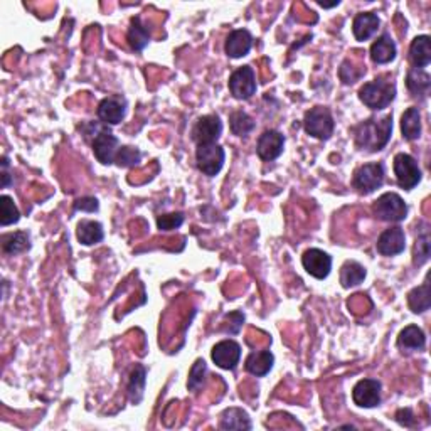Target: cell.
Wrapping results in <instances>:
<instances>
[{
    "label": "cell",
    "mask_w": 431,
    "mask_h": 431,
    "mask_svg": "<svg viewBox=\"0 0 431 431\" xmlns=\"http://www.w3.org/2000/svg\"><path fill=\"white\" fill-rule=\"evenodd\" d=\"M392 133V115H386L383 118H367L353 128L355 147L367 152H379L391 140Z\"/></svg>",
    "instance_id": "obj_1"
},
{
    "label": "cell",
    "mask_w": 431,
    "mask_h": 431,
    "mask_svg": "<svg viewBox=\"0 0 431 431\" xmlns=\"http://www.w3.org/2000/svg\"><path fill=\"white\" fill-rule=\"evenodd\" d=\"M396 96V85L389 76H379L359 90V100L371 110H383Z\"/></svg>",
    "instance_id": "obj_2"
},
{
    "label": "cell",
    "mask_w": 431,
    "mask_h": 431,
    "mask_svg": "<svg viewBox=\"0 0 431 431\" xmlns=\"http://www.w3.org/2000/svg\"><path fill=\"white\" fill-rule=\"evenodd\" d=\"M303 127L308 135L319 138V140H329L336 128V121L329 108L315 107L305 113Z\"/></svg>",
    "instance_id": "obj_3"
},
{
    "label": "cell",
    "mask_w": 431,
    "mask_h": 431,
    "mask_svg": "<svg viewBox=\"0 0 431 431\" xmlns=\"http://www.w3.org/2000/svg\"><path fill=\"white\" fill-rule=\"evenodd\" d=\"M372 212L381 221L388 223H399L408 216V206L396 192H386L372 204Z\"/></svg>",
    "instance_id": "obj_4"
},
{
    "label": "cell",
    "mask_w": 431,
    "mask_h": 431,
    "mask_svg": "<svg viewBox=\"0 0 431 431\" xmlns=\"http://www.w3.org/2000/svg\"><path fill=\"white\" fill-rule=\"evenodd\" d=\"M386 179V170L381 162H372V164H364L354 172L353 184L361 194H372L376 189H379Z\"/></svg>",
    "instance_id": "obj_5"
},
{
    "label": "cell",
    "mask_w": 431,
    "mask_h": 431,
    "mask_svg": "<svg viewBox=\"0 0 431 431\" xmlns=\"http://www.w3.org/2000/svg\"><path fill=\"white\" fill-rule=\"evenodd\" d=\"M392 169H395L397 186L401 189L411 191L421 182L420 165L409 153H397L392 162Z\"/></svg>",
    "instance_id": "obj_6"
},
{
    "label": "cell",
    "mask_w": 431,
    "mask_h": 431,
    "mask_svg": "<svg viewBox=\"0 0 431 431\" xmlns=\"http://www.w3.org/2000/svg\"><path fill=\"white\" fill-rule=\"evenodd\" d=\"M224 149L219 147L216 144H209V145H199L198 150H196V164H198V169L207 177H214L221 172L224 165Z\"/></svg>",
    "instance_id": "obj_7"
},
{
    "label": "cell",
    "mask_w": 431,
    "mask_h": 431,
    "mask_svg": "<svg viewBox=\"0 0 431 431\" xmlns=\"http://www.w3.org/2000/svg\"><path fill=\"white\" fill-rule=\"evenodd\" d=\"M229 91L236 100H249L256 93V74L251 66H241L229 76Z\"/></svg>",
    "instance_id": "obj_8"
},
{
    "label": "cell",
    "mask_w": 431,
    "mask_h": 431,
    "mask_svg": "<svg viewBox=\"0 0 431 431\" xmlns=\"http://www.w3.org/2000/svg\"><path fill=\"white\" fill-rule=\"evenodd\" d=\"M221 133H223V121L219 120V116L204 115L194 123L191 137L199 147V145L216 144L217 138L221 137Z\"/></svg>",
    "instance_id": "obj_9"
},
{
    "label": "cell",
    "mask_w": 431,
    "mask_h": 431,
    "mask_svg": "<svg viewBox=\"0 0 431 431\" xmlns=\"http://www.w3.org/2000/svg\"><path fill=\"white\" fill-rule=\"evenodd\" d=\"M120 150V142L110 130L103 128L100 130L98 135H95L93 140V153L98 158V162H102L103 165H111L115 164L116 153Z\"/></svg>",
    "instance_id": "obj_10"
},
{
    "label": "cell",
    "mask_w": 431,
    "mask_h": 431,
    "mask_svg": "<svg viewBox=\"0 0 431 431\" xmlns=\"http://www.w3.org/2000/svg\"><path fill=\"white\" fill-rule=\"evenodd\" d=\"M302 265L308 275L317 280H325L332 270V258L325 251L310 248L303 253Z\"/></svg>",
    "instance_id": "obj_11"
},
{
    "label": "cell",
    "mask_w": 431,
    "mask_h": 431,
    "mask_svg": "<svg viewBox=\"0 0 431 431\" xmlns=\"http://www.w3.org/2000/svg\"><path fill=\"white\" fill-rule=\"evenodd\" d=\"M127 107L128 103L123 96L113 95L100 102L96 113H98V118L102 120L103 123L118 125L121 123V120L125 118V115H127Z\"/></svg>",
    "instance_id": "obj_12"
},
{
    "label": "cell",
    "mask_w": 431,
    "mask_h": 431,
    "mask_svg": "<svg viewBox=\"0 0 431 431\" xmlns=\"http://www.w3.org/2000/svg\"><path fill=\"white\" fill-rule=\"evenodd\" d=\"M211 357L212 361L216 362L217 367L226 371H233L241 359V346L238 344V342L231 341V338L221 341L212 347Z\"/></svg>",
    "instance_id": "obj_13"
},
{
    "label": "cell",
    "mask_w": 431,
    "mask_h": 431,
    "mask_svg": "<svg viewBox=\"0 0 431 431\" xmlns=\"http://www.w3.org/2000/svg\"><path fill=\"white\" fill-rule=\"evenodd\" d=\"M285 147V137L278 130H266L259 135L256 144V153L261 160L271 162L282 156Z\"/></svg>",
    "instance_id": "obj_14"
},
{
    "label": "cell",
    "mask_w": 431,
    "mask_h": 431,
    "mask_svg": "<svg viewBox=\"0 0 431 431\" xmlns=\"http://www.w3.org/2000/svg\"><path fill=\"white\" fill-rule=\"evenodd\" d=\"M353 401L361 408H376L381 403V383L378 379H361L353 389Z\"/></svg>",
    "instance_id": "obj_15"
},
{
    "label": "cell",
    "mask_w": 431,
    "mask_h": 431,
    "mask_svg": "<svg viewBox=\"0 0 431 431\" xmlns=\"http://www.w3.org/2000/svg\"><path fill=\"white\" fill-rule=\"evenodd\" d=\"M376 248L383 256H396L401 254L406 248V234L403 228L395 226V228H389L379 236L378 242H376Z\"/></svg>",
    "instance_id": "obj_16"
},
{
    "label": "cell",
    "mask_w": 431,
    "mask_h": 431,
    "mask_svg": "<svg viewBox=\"0 0 431 431\" xmlns=\"http://www.w3.org/2000/svg\"><path fill=\"white\" fill-rule=\"evenodd\" d=\"M251 46H253V36L246 29H236L226 39L224 51L229 57L233 60H240V57L246 56L251 51Z\"/></svg>",
    "instance_id": "obj_17"
},
{
    "label": "cell",
    "mask_w": 431,
    "mask_h": 431,
    "mask_svg": "<svg viewBox=\"0 0 431 431\" xmlns=\"http://www.w3.org/2000/svg\"><path fill=\"white\" fill-rule=\"evenodd\" d=\"M381 20L374 12H361L354 18L353 22V32L354 37L359 41V43H364V41H369L372 36L378 32Z\"/></svg>",
    "instance_id": "obj_18"
},
{
    "label": "cell",
    "mask_w": 431,
    "mask_h": 431,
    "mask_svg": "<svg viewBox=\"0 0 431 431\" xmlns=\"http://www.w3.org/2000/svg\"><path fill=\"white\" fill-rule=\"evenodd\" d=\"M409 61L416 69H423L431 62V39L430 36L414 37L409 46Z\"/></svg>",
    "instance_id": "obj_19"
},
{
    "label": "cell",
    "mask_w": 431,
    "mask_h": 431,
    "mask_svg": "<svg viewBox=\"0 0 431 431\" xmlns=\"http://www.w3.org/2000/svg\"><path fill=\"white\" fill-rule=\"evenodd\" d=\"M275 357L270 350H254L251 353L245 361V369L249 372V374L256 376V378H263L266 376L268 372L271 371L273 367Z\"/></svg>",
    "instance_id": "obj_20"
},
{
    "label": "cell",
    "mask_w": 431,
    "mask_h": 431,
    "mask_svg": "<svg viewBox=\"0 0 431 431\" xmlns=\"http://www.w3.org/2000/svg\"><path fill=\"white\" fill-rule=\"evenodd\" d=\"M371 60L376 64H388L396 60V44L389 34H383L371 46Z\"/></svg>",
    "instance_id": "obj_21"
},
{
    "label": "cell",
    "mask_w": 431,
    "mask_h": 431,
    "mask_svg": "<svg viewBox=\"0 0 431 431\" xmlns=\"http://www.w3.org/2000/svg\"><path fill=\"white\" fill-rule=\"evenodd\" d=\"M426 346L425 332L418 325H408L397 336V347L404 350H421Z\"/></svg>",
    "instance_id": "obj_22"
},
{
    "label": "cell",
    "mask_w": 431,
    "mask_h": 431,
    "mask_svg": "<svg viewBox=\"0 0 431 431\" xmlns=\"http://www.w3.org/2000/svg\"><path fill=\"white\" fill-rule=\"evenodd\" d=\"M221 430H251V420L248 413L242 411L241 408H229L221 414L219 418Z\"/></svg>",
    "instance_id": "obj_23"
},
{
    "label": "cell",
    "mask_w": 431,
    "mask_h": 431,
    "mask_svg": "<svg viewBox=\"0 0 431 431\" xmlns=\"http://www.w3.org/2000/svg\"><path fill=\"white\" fill-rule=\"evenodd\" d=\"M0 242H2L4 254H9V256L24 253V251H27L29 248H31V238H29V234L24 231L2 234Z\"/></svg>",
    "instance_id": "obj_24"
},
{
    "label": "cell",
    "mask_w": 431,
    "mask_h": 431,
    "mask_svg": "<svg viewBox=\"0 0 431 431\" xmlns=\"http://www.w3.org/2000/svg\"><path fill=\"white\" fill-rule=\"evenodd\" d=\"M401 133L406 140H418L421 135V115L416 107L408 108L401 116Z\"/></svg>",
    "instance_id": "obj_25"
},
{
    "label": "cell",
    "mask_w": 431,
    "mask_h": 431,
    "mask_svg": "<svg viewBox=\"0 0 431 431\" xmlns=\"http://www.w3.org/2000/svg\"><path fill=\"white\" fill-rule=\"evenodd\" d=\"M128 44L133 51H144L150 43V32L140 18H133L127 34Z\"/></svg>",
    "instance_id": "obj_26"
},
{
    "label": "cell",
    "mask_w": 431,
    "mask_h": 431,
    "mask_svg": "<svg viewBox=\"0 0 431 431\" xmlns=\"http://www.w3.org/2000/svg\"><path fill=\"white\" fill-rule=\"evenodd\" d=\"M78 241L85 246H93L96 242H102L104 238L103 226L98 221H81L76 229Z\"/></svg>",
    "instance_id": "obj_27"
},
{
    "label": "cell",
    "mask_w": 431,
    "mask_h": 431,
    "mask_svg": "<svg viewBox=\"0 0 431 431\" xmlns=\"http://www.w3.org/2000/svg\"><path fill=\"white\" fill-rule=\"evenodd\" d=\"M408 305L414 313H423L431 307V288L428 280L421 287L413 288L408 294Z\"/></svg>",
    "instance_id": "obj_28"
},
{
    "label": "cell",
    "mask_w": 431,
    "mask_h": 431,
    "mask_svg": "<svg viewBox=\"0 0 431 431\" xmlns=\"http://www.w3.org/2000/svg\"><path fill=\"white\" fill-rule=\"evenodd\" d=\"M406 86L414 96H426L431 88V76L426 71L411 68L406 76Z\"/></svg>",
    "instance_id": "obj_29"
},
{
    "label": "cell",
    "mask_w": 431,
    "mask_h": 431,
    "mask_svg": "<svg viewBox=\"0 0 431 431\" xmlns=\"http://www.w3.org/2000/svg\"><path fill=\"white\" fill-rule=\"evenodd\" d=\"M366 278V268L357 261H347L341 270V283L344 288L357 287Z\"/></svg>",
    "instance_id": "obj_30"
},
{
    "label": "cell",
    "mask_w": 431,
    "mask_h": 431,
    "mask_svg": "<svg viewBox=\"0 0 431 431\" xmlns=\"http://www.w3.org/2000/svg\"><path fill=\"white\" fill-rule=\"evenodd\" d=\"M254 127H256V123H254V120L251 118L246 111L236 110L229 115V128H231L234 135L238 137L249 135V133L254 130Z\"/></svg>",
    "instance_id": "obj_31"
},
{
    "label": "cell",
    "mask_w": 431,
    "mask_h": 431,
    "mask_svg": "<svg viewBox=\"0 0 431 431\" xmlns=\"http://www.w3.org/2000/svg\"><path fill=\"white\" fill-rule=\"evenodd\" d=\"M144 389H145V367L137 364L133 367L132 374H130V383H128V392L130 399L133 404L140 403L142 397H144Z\"/></svg>",
    "instance_id": "obj_32"
},
{
    "label": "cell",
    "mask_w": 431,
    "mask_h": 431,
    "mask_svg": "<svg viewBox=\"0 0 431 431\" xmlns=\"http://www.w3.org/2000/svg\"><path fill=\"white\" fill-rule=\"evenodd\" d=\"M20 219V212L18 206H15L14 199L11 196L4 194L0 198V224L6 228V226L15 224Z\"/></svg>",
    "instance_id": "obj_33"
},
{
    "label": "cell",
    "mask_w": 431,
    "mask_h": 431,
    "mask_svg": "<svg viewBox=\"0 0 431 431\" xmlns=\"http://www.w3.org/2000/svg\"><path fill=\"white\" fill-rule=\"evenodd\" d=\"M430 253H431V238L430 233L425 231L418 236L416 245H414V258H413L414 265L418 266L425 265V263L430 259Z\"/></svg>",
    "instance_id": "obj_34"
},
{
    "label": "cell",
    "mask_w": 431,
    "mask_h": 431,
    "mask_svg": "<svg viewBox=\"0 0 431 431\" xmlns=\"http://www.w3.org/2000/svg\"><path fill=\"white\" fill-rule=\"evenodd\" d=\"M206 372H207V364L203 359H198L194 362V366L191 367L189 372V381H187V388L189 391H198L203 386L204 381H206Z\"/></svg>",
    "instance_id": "obj_35"
},
{
    "label": "cell",
    "mask_w": 431,
    "mask_h": 431,
    "mask_svg": "<svg viewBox=\"0 0 431 431\" xmlns=\"http://www.w3.org/2000/svg\"><path fill=\"white\" fill-rule=\"evenodd\" d=\"M142 152L133 147H120L118 153H116L115 164L118 167H135L140 164Z\"/></svg>",
    "instance_id": "obj_36"
},
{
    "label": "cell",
    "mask_w": 431,
    "mask_h": 431,
    "mask_svg": "<svg viewBox=\"0 0 431 431\" xmlns=\"http://www.w3.org/2000/svg\"><path fill=\"white\" fill-rule=\"evenodd\" d=\"M184 223L182 212H172V214H162L157 217V226L160 231H172V229L181 228Z\"/></svg>",
    "instance_id": "obj_37"
},
{
    "label": "cell",
    "mask_w": 431,
    "mask_h": 431,
    "mask_svg": "<svg viewBox=\"0 0 431 431\" xmlns=\"http://www.w3.org/2000/svg\"><path fill=\"white\" fill-rule=\"evenodd\" d=\"M74 211H85V212H96L100 209L98 200L95 198H81L74 203Z\"/></svg>",
    "instance_id": "obj_38"
},
{
    "label": "cell",
    "mask_w": 431,
    "mask_h": 431,
    "mask_svg": "<svg viewBox=\"0 0 431 431\" xmlns=\"http://www.w3.org/2000/svg\"><path fill=\"white\" fill-rule=\"evenodd\" d=\"M396 421L404 428H413L414 426V414L409 408H401L396 413Z\"/></svg>",
    "instance_id": "obj_39"
},
{
    "label": "cell",
    "mask_w": 431,
    "mask_h": 431,
    "mask_svg": "<svg viewBox=\"0 0 431 431\" xmlns=\"http://www.w3.org/2000/svg\"><path fill=\"white\" fill-rule=\"evenodd\" d=\"M9 158L7 157H2V175H0V177H2V187L4 189H6V187H9L11 186V182H12V179H11V174H9Z\"/></svg>",
    "instance_id": "obj_40"
},
{
    "label": "cell",
    "mask_w": 431,
    "mask_h": 431,
    "mask_svg": "<svg viewBox=\"0 0 431 431\" xmlns=\"http://www.w3.org/2000/svg\"><path fill=\"white\" fill-rule=\"evenodd\" d=\"M338 0H336V2H332V4H325V2H319V6L320 7H324V9H330V7H336V6H338Z\"/></svg>",
    "instance_id": "obj_41"
}]
</instances>
